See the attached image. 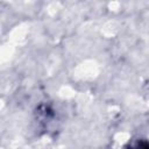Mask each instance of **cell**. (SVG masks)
<instances>
[{"mask_svg": "<svg viewBox=\"0 0 149 149\" xmlns=\"http://www.w3.org/2000/svg\"><path fill=\"white\" fill-rule=\"evenodd\" d=\"M128 149H149V142L147 141H139L130 146Z\"/></svg>", "mask_w": 149, "mask_h": 149, "instance_id": "6da1fadb", "label": "cell"}]
</instances>
